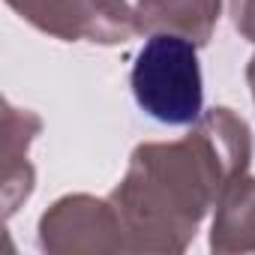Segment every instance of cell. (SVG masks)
Instances as JSON below:
<instances>
[{
	"mask_svg": "<svg viewBox=\"0 0 255 255\" xmlns=\"http://www.w3.org/2000/svg\"><path fill=\"white\" fill-rule=\"evenodd\" d=\"M252 138L231 108H213L171 144H141L111 192L129 252H183L225 189L246 174Z\"/></svg>",
	"mask_w": 255,
	"mask_h": 255,
	"instance_id": "cell-1",
	"label": "cell"
},
{
	"mask_svg": "<svg viewBox=\"0 0 255 255\" xmlns=\"http://www.w3.org/2000/svg\"><path fill=\"white\" fill-rule=\"evenodd\" d=\"M132 93L159 123H195L204 108L198 45L174 33H150L132 66Z\"/></svg>",
	"mask_w": 255,
	"mask_h": 255,
	"instance_id": "cell-2",
	"label": "cell"
},
{
	"mask_svg": "<svg viewBox=\"0 0 255 255\" xmlns=\"http://www.w3.org/2000/svg\"><path fill=\"white\" fill-rule=\"evenodd\" d=\"M42 33L57 39H87L117 45L138 33L135 9L126 0H15L9 3Z\"/></svg>",
	"mask_w": 255,
	"mask_h": 255,
	"instance_id": "cell-3",
	"label": "cell"
},
{
	"mask_svg": "<svg viewBox=\"0 0 255 255\" xmlns=\"http://www.w3.org/2000/svg\"><path fill=\"white\" fill-rule=\"evenodd\" d=\"M42 249L51 252H117L126 249L111 201L90 195L60 198L39 222Z\"/></svg>",
	"mask_w": 255,
	"mask_h": 255,
	"instance_id": "cell-4",
	"label": "cell"
},
{
	"mask_svg": "<svg viewBox=\"0 0 255 255\" xmlns=\"http://www.w3.org/2000/svg\"><path fill=\"white\" fill-rule=\"evenodd\" d=\"M222 0H138V33H174L195 45H207L219 21Z\"/></svg>",
	"mask_w": 255,
	"mask_h": 255,
	"instance_id": "cell-5",
	"label": "cell"
},
{
	"mask_svg": "<svg viewBox=\"0 0 255 255\" xmlns=\"http://www.w3.org/2000/svg\"><path fill=\"white\" fill-rule=\"evenodd\" d=\"M213 252H255V177L240 174L216 204Z\"/></svg>",
	"mask_w": 255,
	"mask_h": 255,
	"instance_id": "cell-6",
	"label": "cell"
},
{
	"mask_svg": "<svg viewBox=\"0 0 255 255\" xmlns=\"http://www.w3.org/2000/svg\"><path fill=\"white\" fill-rule=\"evenodd\" d=\"M6 135H3V201H6V213L15 210V204L21 198L30 195L33 189V168L27 162V147L33 141V135L39 132V117L33 111H18L12 105H6Z\"/></svg>",
	"mask_w": 255,
	"mask_h": 255,
	"instance_id": "cell-7",
	"label": "cell"
},
{
	"mask_svg": "<svg viewBox=\"0 0 255 255\" xmlns=\"http://www.w3.org/2000/svg\"><path fill=\"white\" fill-rule=\"evenodd\" d=\"M231 18L234 27L249 42H255V0H231Z\"/></svg>",
	"mask_w": 255,
	"mask_h": 255,
	"instance_id": "cell-8",
	"label": "cell"
},
{
	"mask_svg": "<svg viewBox=\"0 0 255 255\" xmlns=\"http://www.w3.org/2000/svg\"><path fill=\"white\" fill-rule=\"evenodd\" d=\"M246 78H249V87H252V96H255V57H252L249 66H246Z\"/></svg>",
	"mask_w": 255,
	"mask_h": 255,
	"instance_id": "cell-9",
	"label": "cell"
},
{
	"mask_svg": "<svg viewBox=\"0 0 255 255\" xmlns=\"http://www.w3.org/2000/svg\"><path fill=\"white\" fill-rule=\"evenodd\" d=\"M6 3H15V0H6Z\"/></svg>",
	"mask_w": 255,
	"mask_h": 255,
	"instance_id": "cell-10",
	"label": "cell"
}]
</instances>
